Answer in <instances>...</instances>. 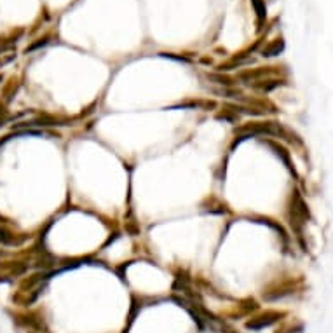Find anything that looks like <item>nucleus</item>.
<instances>
[{"instance_id":"nucleus-1","label":"nucleus","mask_w":333,"mask_h":333,"mask_svg":"<svg viewBox=\"0 0 333 333\" xmlns=\"http://www.w3.org/2000/svg\"><path fill=\"white\" fill-rule=\"evenodd\" d=\"M216 107H218V103L214 101V99H185V101H180L178 105H175V108H187V110H194V108H197V110H216Z\"/></svg>"},{"instance_id":"nucleus-2","label":"nucleus","mask_w":333,"mask_h":333,"mask_svg":"<svg viewBox=\"0 0 333 333\" xmlns=\"http://www.w3.org/2000/svg\"><path fill=\"white\" fill-rule=\"evenodd\" d=\"M279 316H281V314H278V312H267V314H263V316H258V317H255V319H251L246 326L250 330H262V328H265V326H270L272 323L278 321Z\"/></svg>"},{"instance_id":"nucleus-3","label":"nucleus","mask_w":333,"mask_h":333,"mask_svg":"<svg viewBox=\"0 0 333 333\" xmlns=\"http://www.w3.org/2000/svg\"><path fill=\"white\" fill-rule=\"evenodd\" d=\"M239 117H241V115H239L238 112L230 110V108H227V107H223L222 110L216 114V119L225 120V122H229V124H239Z\"/></svg>"},{"instance_id":"nucleus-4","label":"nucleus","mask_w":333,"mask_h":333,"mask_svg":"<svg viewBox=\"0 0 333 333\" xmlns=\"http://www.w3.org/2000/svg\"><path fill=\"white\" fill-rule=\"evenodd\" d=\"M208 79L214 84L225 86V88H230V86H234L236 84V79H232V77H229V75H223L222 71H220V73H208Z\"/></svg>"},{"instance_id":"nucleus-5","label":"nucleus","mask_w":333,"mask_h":333,"mask_svg":"<svg viewBox=\"0 0 333 333\" xmlns=\"http://www.w3.org/2000/svg\"><path fill=\"white\" fill-rule=\"evenodd\" d=\"M283 49H285V42H283L281 39H278V40H274L272 44H269V46H267V48L262 51V54L265 56V58H270V56L279 54V52H281Z\"/></svg>"},{"instance_id":"nucleus-6","label":"nucleus","mask_w":333,"mask_h":333,"mask_svg":"<svg viewBox=\"0 0 333 333\" xmlns=\"http://www.w3.org/2000/svg\"><path fill=\"white\" fill-rule=\"evenodd\" d=\"M269 145L272 147V150L276 152V154H278V157H281V159H283V163L286 164V167H288L289 171H293V173H295L293 166H291V163H289V154H288V152H286L283 147H279L278 143H274V142H269Z\"/></svg>"},{"instance_id":"nucleus-7","label":"nucleus","mask_w":333,"mask_h":333,"mask_svg":"<svg viewBox=\"0 0 333 333\" xmlns=\"http://www.w3.org/2000/svg\"><path fill=\"white\" fill-rule=\"evenodd\" d=\"M279 86H283L281 80H267V82H255L253 84L255 89H258V91H263V93L272 91V89L279 88Z\"/></svg>"},{"instance_id":"nucleus-8","label":"nucleus","mask_w":333,"mask_h":333,"mask_svg":"<svg viewBox=\"0 0 333 333\" xmlns=\"http://www.w3.org/2000/svg\"><path fill=\"white\" fill-rule=\"evenodd\" d=\"M251 4L255 7V12H257L258 21H263L267 18V9H265V2L263 0H251Z\"/></svg>"},{"instance_id":"nucleus-9","label":"nucleus","mask_w":333,"mask_h":333,"mask_svg":"<svg viewBox=\"0 0 333 333\" xmlns=\"http://www.w3.org/2000/svg\"><path fill=\"white\" fill-rule=\"evenodd\" d=\"M124 227H126V230H127V232H129L131 236L140 234V227L136 225L135 222H126V225H124Z\"/></svg>"},{"instance_id":"nucleus-10","label":"nucleus","mask_w":333,"mask_h":333,"mask_svg":"<svg viewBox=\"0 0 333 333\" xmlns=\"http://www.w3.org/2000/svg\"><path fill=\"white\" fill-rule=\"evenodd\" d=\"M163 56H166V58H169V60L182 61V63H190V58H185V56H173V54H166V52H164Z\"/></svg>"},{"instance_id":"nucleus-11","label":"nucleus","mask_w":333,"mask_h":333,"mask_svg":"<svg viewBox=\"0 0 333 333\" xmlns=\"http://www.w3.org/2000/svg\"><path fill=\"white\" fill-rule=\"evenodd\" d=\"M46 44H48V37H46V39H42L40 42H37V44H33V46H30V48H26V52L28 51H33V49L40 48V46H46Z\"/></svg>"}]
</instances>
